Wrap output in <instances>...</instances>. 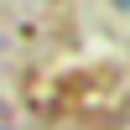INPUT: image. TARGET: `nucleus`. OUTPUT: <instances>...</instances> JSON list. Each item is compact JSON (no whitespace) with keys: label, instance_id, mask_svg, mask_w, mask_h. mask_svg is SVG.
I'll list each match as a JSON object with an SVG mask.
<instances>
[{"label":"nucleus","instance_id":"f257e3e1","mask_svg":"<svg viewBox=\"0 0 130 130\" xmlns=\"http://www.w3.org/2000/svg\"><path fill=\"white\" fill-rule=\"evenodd\" d=\"M120 5H130V0H120Z\"/></svg>","mask_w":130,"mask_h":130}]
</instances>
